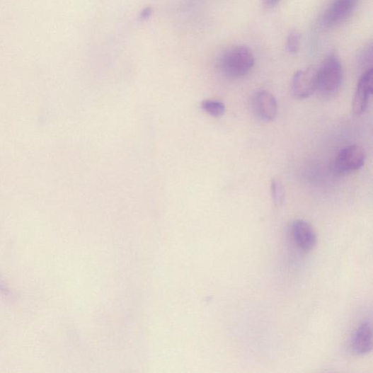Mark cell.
<instances>
[{"label":"cell","mask_w":373,"mask_h":373,"mask_svg":"<svg viewBox=\"0 0 373 373\" xmlns=\"http://www.w3.org/2000/svg\"><path fill=\"white\" fill-rule=\"evenodd\" d=\"M318 69L309 68L297 71L292 78V95L302 101L310 97L317 89Z\"/></svg>","instance_id":"4"},{"label":"cell","mask_w":373,"mask_h":373,"mask_svg":"<svg viewBox=\"0 0 373 373\" xmlns=\"http://www.w3.org/2000/svg\"><path fill=\"white\" fill-rule=\"evenodd\" d=\"M291 236L297 246L309 252L316 244L317 236L311 224L305 220H296L290 228Z\"/></svg>","instance_id":"8"},{"label":"cell","mask_w":373,"mask_h":373,"mask_svg":"<svg viewBox=\"0 0 373 373\" xmlns=\"http://www.w3.org/2000/svg\"><path fill=\"white\" fill-rule=\"evenodd\" d=\"M301 42V36L295 31L289 33L287 40V47L290 54H296L299 49Z\"/></svg>","instance_id":"12"},{"label":"cell","mask_w":373,"mask_h":373,"mask_svg":"<svg viewBox=\"0 0 373 373\" xmlns=\"http://www.w3.org/2000/svg\"><path fill=\"white\" fill-rule=\"evenodd\" d=\"M271 194L273 202L282 205L285 202V191L283 184L278 178H273L271 183Z\"/></svg>","instance_id":"10"},{"label":"cell","mask_w":373,"mask_h":373,"mask_svg":"<svg viewBox=\"0 0 373 373\" xmlns=\"http://www.w3.org/2000/svg\"><path fill=\"white\" fill-rule=\"evenodd\" d=\"M253 109L260 120L265 122L272 121L277 115V98L268 91H260L253 97Z\"/></svg>","instance_id":"7"},{"label":"cell","mask_w":373,"mask_h":373,"mask_svg":"<svg viewBox=\"0 0 373 373\" xmlns=\"http://www.w3.org/2000/svg\"><path fill=\"white\" fill-rule=\"evenodd\" d=\"M343 81V69L340 60L335 55H329L317 73V89L319 96L332 98L338 95Z\"/></svg>","instance_id":"1"},{"label":"cell","mask_w":373,"mask_h":373,"mask_svg":"<svg viewBox=\"0 0 373 373\" xmlns=\"http://www.w3.org/2000/svg\"><path fill=\"white\" fill-rule=\"evenodd\" d=\"M359 0H333L321 19L323 27L332 28L343 23L355 11Z\"/></svg>","instance_id":"3"},{"label":"cell","mask_w":373,"mask_h":373,"mask_svg":"<svg viewBox=\"0 0 373 373\" xmlns=\"http://www.w3.org/2000/svg\"><path fill=\"white\" fill-rule=\"evenodd\" d=\"M352 348L359 355H365L372 351V331L368 322L362 323L358 328L352 340Z\"/></svg>","instance_id":"9"},{"label":"cell","mask_w":373,"mask_h":373,"mask_svg":"<svg viewBox=\"0 0 373 373\" xmlns=\"http://www.w3.org/2000/svg\"><path fill=\"white\" fill-rule=\"evenodd\" d=\"M280 0H263L264 4L268 6H273L279 3Z\"/></svg>","instance_id":"13"},{"label":"cell","mask_w":373,"mask_h":373,"mask_svg":"<svg viewBox=\"0 0 373 373\" xmlns=\"http://www.w3.org/2000/svg\"><path fill=\"white\" fill-rule=\"evenodd\" d=\"M366 154L364 148L352 144L342 148L335 159V166L341 172H350L360 169L365 164Z\"/></svg>","instance_id":"5"},{"label":"cell","mask_w":373,"mask_h":373,"mask_svg":"<svg viewBox=\"0 0 373 373\" xmlns=\"http://www.w3.org/2000/svg\"><path fill=\"white\" fill-rule=\"evenodd\" d=\"M204 110L213 117H220L226 111V106L222 103L217 101H206L202 103Z\"/></svg>","instance_id":"11"},{"label":"cell","mask_w":373,"mask_h":373,"mask_svg":"<svg viewBox=\"0 0 373 373\" xmlns=\"http://www.w3.org/2000/svg\"><path fill=\"white\" fill-rule=\"evenodd\" d=\"M255 65V57L251 50L246 46L231 47L222 54L219 67L226 76L239 79L246 76Z\"/></svg>","instance_id":"2"},{"label":"cell","mask_w":373,"mask_h":373,"mask_svg":"<svg viewBox=\"0 0 373 373\" xmlns=\"http://www.w3.org/2000/svg\"><path fill=\"white\" fill-rule=\"evenodd\" d=\"M373 92V69H366L360 77L353 101V113L355 115H362L367 110Z\"/></svg>","instance_id":"6"}]
</instances>
